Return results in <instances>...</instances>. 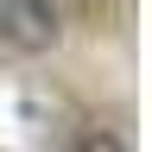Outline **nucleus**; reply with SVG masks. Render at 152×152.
Listing matches in <instances>:
<instances>
[{
    "label": "nucleus",
    "instance_id": "f03ea898",
    "mask_svg": "<svg viewBox=\"0 0 152 152\" xmlns=\"http://www.w3.org/2000/svg\"><path fill=\"white\" fill-rule=\"evenodd\" d=\"M70 152H133V140H127L121 127H102V121H89V127H76Z\"/></svg>",
    "mask_w": 152,
    "mask_h": 152
},
{
    "label": "nucleus",
    "instance_id": "f257e3e1",
    "mask_svg": "<svg viewBox=\"0 0 152 152\" xmlns=\"http://www.w3.org/2000/svg\"><path fill=\"white\" fill-rule=\"evenodd\" d=\"M0 45L19 57H45L64 45V13L57 0H0Z\"/></svg>",
    "mask_w": 152,
    "mask_h": 152
}]
</instances>
